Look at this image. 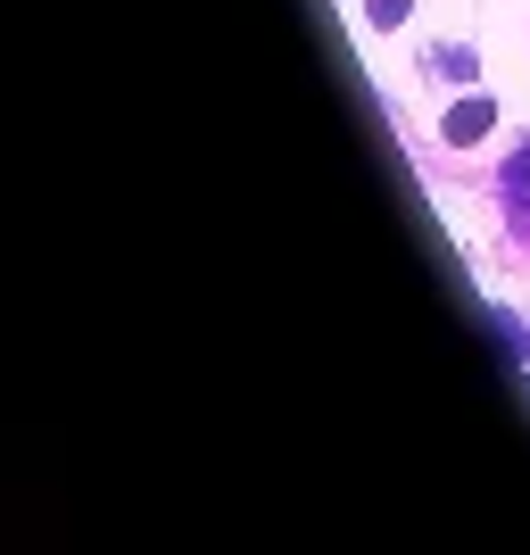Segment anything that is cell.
Masks as SVG:
<instances>
[{"mask_svg":"<svg viewBox=\"0 0 530 555\" xmlns=\"http://www.w3.org/2000/svg\"><path fill=\"white\" fill-rule=\"evenodd\" d=\"M489 125H497V108H489V100H481V92H464V100H456V108H448V125H439V133L456 141V150H473V141H481V133H489Z\"/></svg>","mask_w":530,"mask_h":555,"instance_id":"cell-1","label":"cell"},{"mask_svg":"<svg viewBox=\"0 0 530 555\" xmlns=\"http://www.w3.org/2000/svg\"><path fill=\"white\" fill-rule=\"evenodd\" d=\"M365 17L373 25H406V0H365Z\"/></svg>","mask_w":530,"mask_h":555,"instance_id":"cell-2","label":"cell"}]
</instances>
